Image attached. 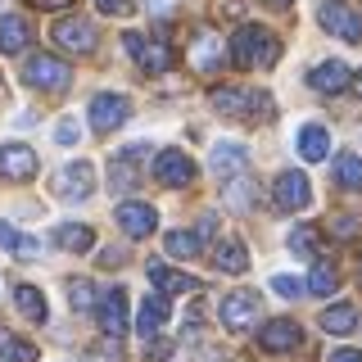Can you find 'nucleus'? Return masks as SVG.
Listing matches in <instances>:
<instances>
[{
	"label": "nucleus",
	"instance_id": "obj_46",
	"mask_svg": "<svg viewBox=\"0 0 362 362\" xmlns=\"http://www.w3.org/2000/svg\"><path fill=\"white\" fill-rule=\"evenodd\" d=\"M354 90H358V100H362V73H354Z\"/></svg>",
	"mask_w": 362,
	"mask_h": 362
},
{
	"label": "nucleus",
	"instance_id": "obj_4",
	"mask_svg": "<svg viewBox=\"0 0 362 362\" xmlns=\"http://www.w3.org/2000/svg\"><path fill=\"white\" fill-rule=\"evenodd\" d=\"M218 317H222V326L226 331H249V326L263 317V299H258V290H231L222 299V308H218Z\"/></svg>",
	"mask_w": 362,
	"mask_h": 362
},
{
	"label": "nucleus",
	"instance_id": "obj_7",
	"mask_svg": "<svg viewBox=\"0 0 362 362\" xmlns=\"http://www.w3.org/2000/svg\"><path fill=\"white\" fill-rule=\"evenodd\" d=\"M195 158H190L186 150H158L154 154V181L158 186H173V190H181V186H190L195 181Z\"/></svg>",
	"mask_w": 362,
	"mask_h": 362
},
{
	"label": "nucleus",
	"instance_id": "obj_16",
	"mask_svg": "<svg viewBox=\"0 0 362 362\" xmlns=\"http://www.w3.org/2000/svg\"><path fill=\"white\" fill-rule=\"evenodd\" d=\"M118 226L132 235V240H150V235H154V226H158L154 204H141V199L118 204Z\"/></svg>",
	"mask_w": 362,
	"mask_h": 362
},
{
	"label": "nucleus",
	"instance_id": "obj_8",
	"mask_svg": "<svg viewBox=\"0 0 362 362\" xmlns=\"http://www.w3.org/2000/svg\"><path fill=\"white\" fill-rule=\"evenodd\" d=\"M50 37L59 41L68 54H95V45H100V32H95L90 18H59L50 28Z\"/></svg>",
	"mask_w": 362,
	"mask_h": 362
},
{
	"label": "nucleus",
	"instance_id": "obj_30",
	"mask_svg": "<svg viewBox=\"0 0 362 362\" xmlns=\"http://www.w3.org/2000/svg\"><path fill=\"white\" fill-rule=\"evenodd\" d=\"M286 245H290V254H294V258H317V249H322V226H313V222L294 226Z\"/></svg>",
	"mask_w": 362,
	"mask_h": 362
},
{
	"label": "nucleus",
	"instance_id": "obj_2",
	"mask_svg": "<svg viewBox=\"0 0 362 362\" xmlns=\"http://www.w3.org/2000/svg\"><path fill=\"white\" fill-rule=\"evenodd\" d=\"M23 77H28V86L45 90V95H64L68 82H73V68H68L64 59H54V54H28Z\"/></svg>",
	"mask_w": 362,
	"mask_h": 362
},
{
	"label": "nucleus",
	"instance_id": "obj_28",
	"mask_svg": "<svg viewBox=\"0 0 362 362\" xmlns=\"http://www.w3.org/2000/svg\"><path fill=\"white\" fill-rule=\"evenodd\" d=\"M14 303H18V313L28 317V322H37V326L50 317V303H45V294L37 286H14Z\"/></svg>",
	"mask_w": 362,
	"mask_h": 362
},
{
	"label": "nucleus",
	"instance_id": "obj_39",
	"mask_svg": "<svg viewBox=\"0 0 362 362\" xmlns=\"http://www.w3.org/2000/svg\"><path fill=\"white\" fill-rule=\"evenodd\" d=\"M127 263V249H105V254H100V267H122Z\"/></svg>",
	"mask_w": 362,
	"mask_h": 362
},
{
	"label": "nucleus",
	"instance_id": "obj_42",
	"mask_svg": "<svg viewBox=\"0 0 362 362\" xmlns=\"http://www.w3.org/2000/svg\"><path fill=\"white\" fill-rule=\"evenodd\" d=\"M32 9H68V5H77V0H28Z\"/></svg>",
	"mask_w": 362,
	"mask_h": 362
},
{
	"label": "nucleus",
	"instance_id": "obj_29",
	"mask_svg": "<svg viewBox=\"0 0 362 362\" xmlns=\"http://www.w3.org/2000/svg\"><path fill=\"white\" fill-rule=\"evenodd\" d=\"M335 290H339V272H335V263L317 258L313 272H308V294H317V299H331Z\"/></svg>",
	"mask_w": 362,
	"mask_h": 362
},
{
	"label": "nucleus",
	"instance_id": "obj_14",
	"mask_svg": "<svg viewBox=\"0 0 362 362\" xmlns=\"http://www.w3.org/2000/svg\"><path fill=\"white\" fill-rule=\"evenodd\" d=\"M222 59H231V45H222V37H213V32H199L195 41H190V68L195 73H218Z\"/></svg>",
	"mask_w": 362,
	"mask_h": 362
},
{
	"label": "nucleus",
	"instance_id": "obj_26",
	"mask_svg": "<svg viewBox=\"0 0 362 362\" xmlns=\"http://www.w3.org/2000/svg\"><path fill=\"white\" fill-rule=\"evenodd\" d=\"M54 245L68 249V254H86L95 245V231L86 222H64V226H54Z\"/></svg>",
	"mask_w": 362,
	"mask_h": 362
},
{
	"label": "nucleus",
	"instance_id": "obj_43",
	"mask_svg": "<svg viewBox=\"0 0 362 362\" xmlns=\"http://www.w3.org/2000/svg\"><path fill=\"white\" fill-rule=\"evenodd\" d=\"M331 362H362V349H335Z\"/></svg>",
	"mask_w": 362,
	"mask_h": 362
},
{
	"label": "nucleus",
	"instance_id": "obj_15",
	"mask_svg": "<svg viewBox=\"0 0 362 362\" xmlns=\"http://www.w3.org/2000/svg\"><path fill=\"white\" fill-rule=\"evenodd\" d=\"M209 168H213V177H218L222 186H226V181L245 177V168H249V150H245V145H235V141H222V145H213Z\"/></svg>",
	"mask_w": 362,
	"mask_h": 362
},
{
	"label": "nucleus",
	"instance_id": "obj_27",
	"mask_svg": "<svg viewBox=\"0 0 362 362\" xmlns=\"http://www.w3.org/2000/svg\"><path fill=\"white\" fill-rule=\"evenodd\" d=\"M322 331L326 335H354L358 331V308L354 303H331L322 313Z\"/></svg>",
	"mask_w": 362,
	"mask_h": 362
},
{
	"label": "nucleus",
	"instance_id": "obj_22",
	"mask_svg": "<svg viewBox=\"0 0 362 362\" xmlns=\"http://www.w3.org/2000/svg\"><path fill=\"white\" fill-rule=\"evenodd\" d=\"M299 158L303 163H322L326 154H331V132L322 127V122H308V127H299Z\"/></svg>",
	"mask_w": 362,
	"mask_h": 362
},
{
	"label": "nucleus",
	"instance_id": "obj_45",
	"mask_svg": "<svg viewBox=\"0 0 362 362\" xmlns=\"http://www.w3.org/2000/svg\"><path fill=\"white\" fill-rule=\"evenodd\" d=\"M5 100H9V86H5V77H0V105H5Z\"/></svg>",
	"mask_w": 362,
	"mask_h": 362
},
{
	"label": "nucleus",
	"instance_id": "obj_11",
	"mask_svg": "<svg viewBox=\"0 0 362 362\" xmlns=\"http://www.w3.org/2000/svg\"><path fill=\"white\" fill-rule=\"evenodd\" d=\"M272 204H276L281 213H299V209H308L313 204V186H308V177L303 173H281L276 177V186H272Z\"/></svg>",
	"mask_w": 362,
	"mask_h": 362
},
{
	"label": "nucleus",
	"instance_id": "obj_19",
	"mask_svg": "<svg viewBox=\"0 0 362 362\" xmlns=\"http://www.w3.org/2000/svg\"><path fill=\"white\" fill-rule=\"evenodd\" d=\"M150 286L158 294H199V276L177 272V267H163V263H150Z\"/></svg>",
	"mask_w": 362,
	"mask_h": 362
},
{
	"label": "nucleus",
	"instance_id": "obj_33",
	"mask_svg": "<svg viewBox=\"0 0 362 362\" xmlns=\"http://www.w3.org/2000/svg\"><path fill=\"white\" fill-rule=\"evenodd\" d=\"M335 181L344 190H358L362 195V154H339L335 158Z\"/></svg>",
	"mask_w": 362,
	"mask_h": 362
},
{
	"label": "nucleus",
	"instance_id": "obj_21",
	"mask_svg": "<svg viewBox=\"0 0 362 362\" xmlns=\"http://www.w3.org/2000/svg\"><path fill=\"white\" fill-rule=\"evenodd\" d=\"M163 322H168V294H145V303H141V313H136V331L145 335V344L163 331Z\"/></svg>",
	"mask_w": 362,
	"mask_h": 362
},
{
	"label": "nucleus",
	"instance_id": "obj_24",
	"mask_svg": "<svg viewBox=\"0 0 362 362\" xmlns=\"http://www.w3.org/2000/svg\"><path fill=\"white\" fill-rule=\"evenodd\" d=\"M213 267L226 272V276H240V272H249V249L240 240H218V249H213Z\"/></svg>",
	"mask_w": 362,
	"mask_h": 362
},
{
	"label": "nucleus",
	"instance_id": "obj_38",
	"mask_svg": "<svg viewBox=\"0 0 362 362\" xmlns=\"http://www.w3.org/2000/svg\"><path fill=\"white\" fill-rule=\"evenodd\" d=\"M54 141H59V145H77V141H82V122H77V118H64L59 127H54Z\"/></svg>",
	"mask_w": 362,
	"mask_h": 362
},
{
	"label": "nucleus",
	"instance_id": "obj_23",
	"mask_svg": "<svg viewBox=\"0 0 362 362\" xmlns=\"http://www.w3.org/2000/svg\"><path fill=\"white\" fill-rule=\"evenodd\" d=\"M32 41V28L18 14H0V54H23Z\"/></svg>",
	"mask_w": 362,
	"mask_h": 362
},
{
	"label": "nucleus",
	"instance_id": "obj_25",
	"mask_svg": "<svg viewBox=\"0 0 362 362\" xmlns=\"http://www.w3.org/2000/svg\"><path fill=\"white\" fill-rule=\"evenodd\" d=\"M0 249H5V254H14L18 263H37V258H41V245L32 240V235H18L9 222H0Z\"/></svg>",
	"mask_w": 362,
	"mask_h": 362
},
{
	"label": "nucleus",
	"instance_id": "obj_36",
	"mask_svg": "<svg viewBox=\"0 0 362 362\" xmlns=\"http://www.w3.org/2000/svg\"><path fill=\"white\" fill-rule=\"evenodd\" d=\"M90 358H95V362H122V339L105 335L100 344H90Z\"/></svg>",
	"mask_w": 362,
	"mask_h": 362
},
{
	"label": "nucleus",
	"instance_id": "obj_12",
	"mask_svg": "<svg viewBox=\"0 0 362 362\" xmlns=\"http://www.w3.org/2000/svg\"><path fill=\"white\" fill-rule=\"evenodd\" d=\"M258 344L267 349V354H294V349L303 344V331L294 317H272V322L258 326Z\"/></svg>",
	"mask_w": 362,
	"mask_h": 362
},
{
	"label": "nucleus",
	"instance_id": "obj_35",
	"mask_svg": "<svg viewBox=\"0 0 362 362\" xmlns=\"http://www.w3.org/2000/svg\"><path fill=\"white\" fill-rule=\"evenodd\" d=\"M0 354H5L9 362H37V344H28V339L0 331Z\"/></svg>",
	"mask_w": 362,
	"mask_h": 362
},
{
	"label": "nucleus",
	"instance_id": "obj_18",
	"mask_svg": "<svg viewBox=\"0 0 362 362\" xmlns=\"http://www.w3.org/2000/svg\"><path fill=\"white\" fill-rule=\"evenodd\" d=\"M100 331H105V335H113V339H122V335H127V322H132V317H127V290H118V286H113V290H105V299H100Z\"/></svg>",
	"mask_w": 362,
	"mask_h": 362
},
{
	"label": "nucleus",
	"instance_id": "obj_37",
	"mask_svg": "<svg viewBox=\"0 0 362 362\" xmlns=\"http://www.w3.org/2000/svg\"><path fill=\"white\" fill-rule=\"evenodd\" d=\"M272 290H276L281 299H299V294H308V281H299V276H272Z\"/></svg>",
	"mask_w": 362,
	"mask_h": 362
},
{
	"label": "nucleus",
	"instance_id": "obj_13",
	"mask_svg": "<svg viewBox=\"0 0 362 362\" xmlns=\"http://www.w3.org/2000/svg\"><path fill=\"white\" fill-rule=\"evenodd\" d=\"M122 45H127V54L145 68V73H168V68H173V50H168L163 41H145L141 32H127Z\"/></svg>",
	"mask_w": 362,
	"mask_h": 362
},
{
	"label": "nucleus",
	"instance_id": "obj_5",
	"mask_svg": "<svg viewBox=\"0 0 362 362\" xmlns=\"http://www.w3.org/2000/svg\"><path fill=\"white\" fill-rule=\"evenodd\" d=\"M50 190H54L59 199H90V190H95V168H90L86 158L64 163L59 173L50 177Z\"/></svg>",
	"mask_w": 362,
	"mask_h": 362
},
{
	"label": "nucleus",
	"instance_id": "obj_44",
	"mask_svg": "<svg viewBox=\"0 0 362 362\" xmlns=\"http://www.w3.org/2000/svg\"><path fill=\"white\" fill-rule=\"evenodd\" d=\"M267 5H272V9H290L294 0H267Z\"/></svg>",
	"mask_w": 362,
	"mask_h": 362
},
{
	"label": "nucleus",
	"instance_id": "obj_40",
	"mask_svg": "<svg viewBox=\"0 0 362 362\" xmlns=\"http://www.w3.org/2000/svg\"><path fill=\"white\" fill-rule=\"evenodd\" d=\"M331 231L349 240V235H358V218H335V226H331Z\"/></svg>",
	"mask_w": 362,
	"mask_h": 362
},
{
	"label": "nucleus",
	"instance_id": "obj_31",
	"mask_svg": "<svg viewBox=\"0 0 362 362\" xmlns=\"http://www.w3.org/2000/svg\"><path fill=\"white\" fill-rule=\"evenodd\" d=\"M100 299H105V294H95V286H90L86 276H73L68 281V303H73V313H100Z\"/></svg>",
	"mask_w": 362,
	"mask_h": 362
},
{
	"label": "nucleus",
	"instance_id": "obj_20",
	"mask_svg": "<svg viewBox=\"0 0 362 362\" xmlns=\"http://www.w3.org/2000/svg\"><path fill=\"white\" fill-rule=\"evenodd\" d=\"M213 109L226 113V118H254V90H240V86H213Z\"/></svg>",
	"mask_w": 362,
	"mask_h": 362
},
{
	"label": "nucleus",
	"instance_id": "obj_41",
	"mask_svg": "<svg viewBox=\"0 0 362 362\" xmlns=\"http://www.w3.org/2000/svg\"><path fill=\"white\" fill-rule=\"evenodd\" d=\"M95 5H100V14H127V0H95Z\"/></svg>",
	"mask_w": 362,
	"mask_h": 362
},
{
	"label": "nucleus",
	"instance_id": "obj_9",
	"mask_svg": "<svg viewBox=\"0 0 362 362\" xmlns=\"http://www.w3.org/2000/svg\"><path fill=\"white\" fill-rule=\"evenodd\" d=\"M145 154H150V145H127L122 154H113V163H109V190L127 195V190L141 186V158Z\"/></svg>",
	"mask_w": 362,
	"mask_h": 362
},
{
	"label": "nucleus",
	"instance_id": "obj_17",
	"mask_svg": "<svg viewBox=\"0 0 362 362\" xmlns=\"http://www.w3.org/2000/svg\"><path fill=\"white\" fill-rule=\"evenodd\" d=\"M308 86L317 90V95H339V90L354 86V73H349L344 59H322V64L308 73Z\"/></svg>",
	"mask_w": 362,
	"mask_h": 362
},
{
	"label": "nucleus",
	"instance_id": "obj_32",
	"mask_svg": "<svg viewBox=\"0 0 362 362\" xmlns=\"http://www.w3.org/2000/svg\"><path fill=\"white\" fill-rule=\"evenodd\" d=\"M163 249H168L173 258H195L199 249H204V235H199V231H186V226H177V231L163 235Z\"/></svg>",
	"mask_w": 362,
	"mask_h": 362
},
{
	"label": "nucleus",
	"instance_id": "obj_1",
	"mask_svg": "<svg viewBox=\"0 0 362 362\" xmlns=\"http://www.w3.org/2000/svg\"><path fill=\"white\" fill-rule=\"evenodd\" d=\"M231 45V64L235 68H272L281 59V41L276 32L258 28V23H245V28H235V37L226 41Z\"/></svg>",
	"mask_w": 362,
	"mask_h": 362
},
{
	"label": "nucleus",
	"instance_id": "obj_34",
	"mask_svg": "<svg viewBox=\"0 0 362 362\" xmlns=\"http://www.w3.org/2000/svg\"><path fill=\"white\" fill-rule=\"evenodd\" d=\"M254 195H258V190H254V181H249V177H235V181H226V186H222V199L231 204V209H240V213L254 204Z\"/></svg>",
	"mask_w": 362,
	"mask_h": 362
},
{
	"label": "nucleus",
	"instance_id": "obj_3",
	"mask_svg": "<svg viewBox=\"0 0 362 362\" xmlns=\"http://www.w3.org/2000/svg\"><path fill=\"white\" fill-rule=\"evenodd\" d=\"M317 23H322L331 37L349 41V45H362V14L349 0H322V5H317Z\"/></svg>",
	"mask_w": 362,
	"mask_h": 362
},
{
	"label": "nucleus",
	"instance_id": "obj_47",
	"mask_svg": "<svg viewBox=\"0 0 362 362\" xmlns=\"http://www.w3.org/2000/svg\"><path fill=\"white\" fill-rule=\"evenodd\" d=\"M358 276H362V254H358Z\"/></svg>",
	"mask_w": 362,
	"mask_h": 362
},
{
	"label": "nucleus",
	"instance_id": "obj_10",
	"mask_svg": "<svg viewBox=\"0 0 362 362\" xmlns=\"http://www.w3.org/2000/svg\"><path fill=\"white\" fill-rule=\"evenodd\" d=\"M37 168H41V158L32 145H23V141H9V145H0V177L5 181H32L37 177Z\"/></svg>",
	"mask_w": 362,
	"mask_h": 362
},
{
	"label": "nucleus",
	"instance_id": "obj_6",
	"mask_svg": "<svg viewBox=\"0 0 362 362\" xmlns=\"http://www.w3.org/2000/svg\"><path fill=\"white\" fill-rule=\"evenodd\" d=\"M127 118H132V100L118 95V90H100V95L90 100V127H95L100 136L118 132Z\"/></svg>",
	"mask_w": 362,
	"mask_h": 362
}]
</instances>
